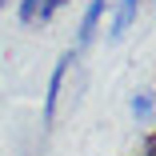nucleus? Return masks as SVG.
Here are the masks:
<instances>
[{
  "mask_svg": "<svg viewBox=\"0 0 156 156\" xmlns=\"http://www.w3.org/2000/svg\"><path fill=\"white\" fill-rule=\"evenodd\" d=\"M76 64V48H68L64 56L56 60V68L48 76V92H44V128L56 124V104H60V92H64V80H68V68Z\"/></svg>",
  "mask_w": 156,
  "mask_h": 156,
  "instance_id": "1",
  "label": "nucleus"
},
{
  "mask_svg": "<svg viewBox=\"0 0 156 156\" xmlns=\"http://www.w3.org/2000/svg\"><path fill=\"white\" fill-rule=\"evenodd\" d=\"M108 8H112V0H88V8H84V16H80V28H76V52L92 44V36L100 32V20H104Z\"/></svg>",
  "mask_w": 156,
  "mask_h": 156,
  "instance_id": "2",
  "label": "nucleus"
},
{
  "mask_svg": "<svg viewBox=\"0 0 156 156\" xmlns=\"http://www.w3.org/2000/svg\"><path fill=\"white\" fill-rule=\"evenodd\" d=\"M140 8H144V0H116V16H112L108 36H112V40H120V36H124V32H128V28L136 24Z\"/></svg>",
  "mask_w": 156,
  "mask_h": 156,
  "instance_id": "3",
  "label": "nucleus"
},
{
  "mask_svg": "<svg viewBox=\"0 0 156 156\" xmlns=\"http://www.w3.org/2000/svg\"><path fill=\"white\" fill-rule=\"evenodd\" d=\"M152 112H156L152 92H136V96H132V116H136L140 124H148V120H152Z\"/></svg>",
  "mask_w": 156,
  "mask_h": 156,
  "instance_id": "4",
  "label": "nucleus"
},
{
  "mask_svg": "<svg viewBox=\"0 0 156 156\" xmlns=\"http://www.w3.org/2000/svg\"><path fill=\"white\" fill-rule=\"evenodd\" d=\"M16 16H20V24L36 28L40 24V0H20V4H16Z\"/></svg>",
  "mask_w": 156,
  "mask_h": 156,
  "instance_id": "5",
  "label": "nucleus"
},
{
  "mask_svg": "<svg viewBox=\"0 0 156 156\" xmlns=\"http://www.w3.org/2000/svg\"><path fill=\"white\" fill-rule=\"evenodd\" d=\"M64 4H68V0H40V24H48V20H52L60 8H64Z\"/></svg>",
  "mask_w": 156,
  "mask_h": 156,
  "instance_id": "6",
  "label": "nucleus"
},
{
  "mask_svg": "<svg viewBox=\"0 0 156 156\" xmlns=\"http://www.w3.org/2000/svg\"><path fill=\"white\" fill-rule=\"evenodd\" d=\"M140 156H156V136H152V140L144 144V152H140Z\"/></svg>",
  "mask_w": 156,
  "mask_h": 156,
  "instance_id": "7",
  "label": "nucleus"
},
{
  "mask_svg": "<svg viewBox=\"0 0 156 156\" xmlns=\"http://www.w3.org/2000/svg\"><path fill=\"white\" fill-rule=\"evenodd\" d=\"M0 8H8V0H0Z\"/></svg>",
  "mask_w": 156,
  "mask_h": 156,
  "instance_id": "8",
  "label": "nucleus"
}]
</instances>
